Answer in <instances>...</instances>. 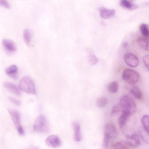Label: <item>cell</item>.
Wrapping results in <instances>:
<instances>
[{
  "instance_id": "cell-32",
  "label": "cell",
  "mask_w": 149,
  "mask_h": 149,
  "mask_svg": "<svg viewBox=\"0 0 149 149\" xmlns=\"http://www.w3.org/2000/svg\"><path fill=\"white\" fill-rule=\"evenodd\" d=\"M16 128L18 133L19 135H24V131L22 125Z\"/></svg>"
},
{
  "instance_id": "cell-5",
  "label": "cell",
  "mask_w": 149,
  "mask_h": 149,
  "mask_svg": "<svg viewBox=\"0 0 149 149\" xmlns=\"http://www.w3.org/2000/svg\"><path fill=\"white\" fill-rule=\"evenodd\" d=\"M104 136L109 139L116 138L118 132L115 126L112 124H106L104 129Z\"/></svg>"
},
{
  "instance_id": "cell-14",
  "label": "cell",
  "mask_w": 149,
  "mask_h": 149,
  "mask_svg": "<svg viewBox=\"0 0 149 149\" xmlns=\"http://www.w3.org/2000/svg\"><path fill=\"white\" fill-rule=\"evenodd\" d=\"M2 45L4 48L8 51L14 52L16 51V46L14 42L9 39H5L2 41Z\"/></svg>"
},
{
  "instance_id": "cell-22",
  "label": "cell",
  "mask_w": 149,
  "mask_h": 149,
  "mask_svg": "<svg viewBox=\"0 0 149 149\" xmlns=\"http://www.w3.org/2000/svg\"><path fill=\"white\" fill-rule=\"evenodd\" d=\"M23 37L24 42L28 45L30 44L31 40V33L30 30L27 29H25L23 33Z\"/></svg>"
},
{
  "instance_id": "cell-1",
  "label": "cell",
  "mask_w": 149,
  "mask_h": 149,
  "mask_svg": "<svg viewBox=\"0 0 149 149\" xmlns=\"http://www.w3.org/2000/svg\"><path fill=\"white\" fill-rule=\"evenodd\" d=\"M119 105L122 111L130 116L134 114L136 111V106L134 101L127 95L122 97L120 99Z\"/></svg>"
},
{
  "instance_id": "cell-4",
  "label": "cell",
  "mask_w": 149,
  "mask_h": 149,
  "mask_svg": "<svg viewBox=\"0 0 149 149\" xmlns=\"http://www.w3.org/2000/svg\"><path fill=\"white\" fill-rule=\"evenodd\" d=\"M122 78L126 82L131 84L137 83L140 79L139 73L133 70L127 69L125 70L122 74Z\"/></svg>"
},
{
  "instance_id": "cell-31",
  "label": "cell",
  "mask_w": 149,
  "mask_h": 149,
  "mask_svg": "<svg viewBox=\"0 0 149 149\" xmlns=\"http://www.w3.org/2000/svg\"><path fill=\"white\" fill-rule=\"evenodd\" d=\"M0 5L7 8L9 9L10 8V4L6 0H0Z\"/></svg>"
},
{
  "instance_id": "cell-20",
  "label": "cell",
  "mask_w": 149,
  "mask_h": 149,
  "mask_svg": "<svg viewBox=\"0 0 149 149\" xmlns=\"http://www.w3.org/2000/svg\"><path fill=\"white\" fill-rule=\"evenodd\" d=\"M130 92L132 95L136 99L140 100L143 97L142 93L140 88L137 86H133L130 90Z\"/></svg>"
},
{
  "instance_id": "cell-18",
  "label": "cell",
  "mask_w": 149,
  "mask_h": 149,
  "mask_svg": "<svg viewBox=\"0 0 149 149\" xmlns=\"http://www.w3.org/2000/svg\"><path fill=\"white\" fill-rule=\"evenodd\" d=\"M131 147L127 141H123L117 142L113 145V149H130Z\"/></svg>"
},
{
  "instance_id": "cell-12",
  "label": "cell",
  "mask_w": 149,
  "mask_h": 149,
  "mask_svg": "<svg viewBox=\"0 0 149 149\" xmlns=\"http://www.w3.org/2000/svg\"><path fill=\"white\" fill-rule=\"evenodd\" d=\"M72 126L74 132V140L77 142H79L82 139L80 125L78 122H75L73 123Z\"/></svg>"
},
{
  "instance_id": "cell-30",
  "label": "cell",
  "mask_w": 149,
  "mask_h": 149,
  "mask_svg": "<svg viewBox=\"0 0 149 149\" xmlns=\"http://www.w3.org/2000/svg\"><path fill=\"white\" fill-rule=\"evenodd\" d=\"M8 99L11 102L16 105L19 106L21 104L20 101L13 97H9Z\"/></svg>"
},
{
  "instance_id": "cell-15",
  "label": "cell",
  "mask_w": 149,
  "mask_h": 149,
  "mask_svg": "<svg viewBox=\"0 0 149 149\" xmlns=\"http://www.w3.org/2000/svg\"><path fill=\"white\" fill-rule=\"evenodd\" d=\"M120 4L123 8L130 10L136 9L138 7L137 4L127 0H121Z\"/></svg>"
},
{
  "instance_id": "cell-28",
  "label": "cell",
  "mask_w": 149,
  "mask_h": 149,
  "mask_svg": "<svg viewBox=\"0 0 149 149\" xmlns=\"http://www.w3.org/2000/svg\"><path fill=\"white\" fill-rule=\"evenodd\" d=\"M122 110L120 107L119 104H115L113 107L111 112V115H112L115 113Z\"/></svg>"
},
{
  "instance_id": "cell-34",
  "label": "cell",
  "mask_w": 149,
  "mask_h": 149,
  "mask_svg": "<svg viewBox=\"0 0 149 149\" xmlns=\"http://www.w3.org/2000/svg\"><path fill=\"white\" fill-rule=\"evenodd\" d=\"M30 149H39L38 148L36 147H33V148H31Z\"/></svg>"
},
{
  "instance_id": "cell-19",
  "label": "cell",
  "mask_w": 149,
  "mask_h": 149,
  "mask_svg": "<svg viewBox=\"0 0 149 149\" xmlns=\"http://www.w3.org/2000/svg\"><path fill=\"white\" fill-rule=\"evenodd\" d=\"M137 42L140 47L149 51V40H147L143 37H140L138 38Z\"/></svg>"
},
{
  "instance_id": "cell-7",
  "label": "cell",
  "mask_w": 149,
  "mask_h": 149,
  "mask_svg": "<svg viewBox=\"0 0 149 149\" xmlns=\"http://www.w3.org/2000/svg\"><path fill=\"white\" fill-rule=\"evenodd\" d=\"M45 142L49 146L53 148H57L61 145V141L59 138L54 135H51L46 139Z\"/></svg>"
},
{
  "instance_id": "cell-17",
  "label": "cell",
  "mask_w": 149,
  "mask_h": 149,
  "mask_svg": "<svg viewBox=\"0 0 149 149\" xmlns=\"http://www.w3.org/2000/svg\"><path fill=\"white\" fill-rule=\"evenodd\" d=\"M130 116L127 113L122 111L118 119V122L120 126L123 127L126 124Z\"/></svg>"
},
{
  "instance_id": "cell-26",
  "label": "cell",
  "mask_w": 149,
  "mask_h": 149,
  "mask_svg": "<svg viewBox=\"0 0 149 149\" xmlns=\"http://www.w3.org/2000/svg\"><path fill=\"white\" fill-rule=\"evenodd\" d=\"M88 61L91 65H93L96 64L98 62V60L94 54H90L88 56Z\"/></svg>"
},
{
  "instance_id": "cell-6",
  "label": "cell",
  "mask_w": 149,
  "mask_h": 149,
  "mask_svg": "<svg viewBox=\"0 0 149 149\" xmlns=\"http://www.w3.org/2000/svg\"><path fill=\"white\" fill-rule=\"evenodd\" d=\"M124 59L126 63L132 67H136L139 63L138 57L132 53H127L125 54Z\"/></svg>"
},
{
  "instance_id": "cell-33",
  "label": "cell",
  "mask_w": 149,
  "mask_h": 149,
  "mask_svg": "<svg viewBox=\"0 0 149 149\" xmlns=\"http://www.w3.org/2000/svg\"><path fill=\"white\" fill-rule=\"evenodd\" d=\"M127 45L128 44L127 42H124L123 44V45L124 47H126L127 46Z\"/></svg>"
},
{
  "instance_id": "cell-23",
  "label": "cell",
  "mask_w": 149,
  "mask_h": 149,
  "mask_svg": "<svg viewBox=\"0 0 149 149\" xmlns=\"http://www.w3.org/2000/svg\"><path fill=\"white\" fill-rule=\"evenodd\" d=\"M141 122L143 128L149 133V116L147 115H143L141 118Z\"/></svg>"
},
{
  "instance_id": "cell-13",
  "label": "cell",
  "mask_w": 149,
  "mask_h": 149,
  "mask_svg": "<svg viewBox=\"0 0 149 149\" xmlns=\"http://www.w3.org/2000/svg\"><path fill=\"white\" fill-rule=\"evenodd\" d=\"M131 147H136L140 144L139 137L136 133H134L132 135L128 136L126 141Z\"/></svg>"
},
{
  "instance_id": "cell-21",
  "label": "cell",
  "mask_w": 149,
  "mask_h": 149,
  "mask_svg": "<svg viewBox=\"0 0 149 149\" xmlns=\"http://www.w3.org/2000/svg\"><path fill=\"white\" fill-rule=\"evenodd\" d=\"M138 131L143 140L146 143L149 144V133L146 131L143 127L139 128Z\"/></svg>"
},
{
  "instance_id": "cell-8",
  "label": "cell",
  "mask_w": 149,
  "mask_h": 149,
  "mask_svg": "<svg viewBox=\"0 0 149 149\" xmlns=\"http://www.w3.org/2000/svg\"><path fill=\"white\" fill-rule=\"evenodd\" d=\"M8 111L16 128L21 126V117L19 112L16 110L11 109H8Z\"/></svg>"
},
{
  "instance_id": "cell-9",
  "label": "cell",
  "mask_w": 149,
  "mask_h": 149,
  "mask_svg": "<svg viewBox=\"0 0 149 149\" xmlns=\"http://www.w3.org/2000/svg\"><path fill=\"white\" fill-rule=\"evenodd\" d=\"M100 16L104 19H108L113 16L115 11L113 9H110L104 7H101L99 9Z\"/></svg>"
},
{
  "instance_id": "cell-2",
  "label": "cell",
  "mask_w": 149,
  "mask_h": 149,
  "mask_svg": "<svg viewBox=\"0 0 149 149\" xmlns=\"http://www.w3.org/2000/svg\"><path fill=\"white\" fill-rule=\"evenodd\" d=\"M33 128L36 131L42 133H47L50 130L48 121L43 115H40L36 118L33 123Z\"/></svg>"
},
{
  "instance_id": "cell-11",
  "label": "cell",
  "mask_w": 149,
  "mask_h": 149,
  "mask_svg": "<svg viewBox=\"0 0 149 149\" xmlns=\"http://www.w3.org/2000/svg\"><path fill=\"white\" fill-rule=\"evenodd\" d=\"M4 87L8 91L17 95L20 96L21 92L18 87L13 83L9 82H5L3 84Z\"/></svg>"
},
{
  "instance_id": "cell-24",
  "label": "cell",
  "mask_w": 149,
  "mask_h": 149,
  "mask_svg": "<svg viewBox=\"0 0 149 149\" xmlns=\"http://www.w3.org/2000/svg\"><path fill=\"white\" fill-rule=\"evenodd\" d=\"M108 89L111 93H116L118 90V84L117 82L114 81L110 83L108 85Z\"/></svg>"
},
{
  "instance_id": "cell-16",
  "label": "cell",
  "mask_w": 149,
  "mask_h": 149,
  "mask_svg": "<svg viewBox=\"0 0 149 149\" xmlns=\"http://www.w3.org/2000/svg\"><path fill=\"white\" fill-rule=\"evenodd\" d=\"M139 29L143 38L149 40V24H141L140 26Z\"/></svg>"
},
{
  "instance_id": "cell-27",
  "label": "cell",
  "mask_w": 149,
  "mask_h": 149,
  "mask_svg": "<svg viewBox=\"0 0 149 149\" xmlns=\"http://www.w3.org/2000/svg\"><path fill=\"white\" fill-rule=\"evenodd\" d=\"M144 64L147 70L149 71V54H146L143 58Z\"/></svg>"
},
{
  "instance_id": "cell-10",
  "label": "cell",
  "mask_w": 149,
  "mask_h": 149,
  "mask_svg": "<svg viewBox=\"0 0 149 149\" xmlns=\"http://www.w3.org/2000/svg\"><path fill=\"white\" fill-rule=\"evenodd\" d=\"M18 68L14 65H12L7 68L5 70L6 74L11 78L17 79L18 77Z\"/></svg>"
},
{
  "instance_id": "cell-29",
  "label": "cell",
  "mask_w": 149,
  "mask_h": 149,
  "mask_svg": "<svg viewBox=\"0 0 149 149\" xmlns=\"http://www.w3.org/2000/svg\"><path fill=\"white\" fill-rule=\"evenodd\" d=\"M110 139L107 137L104 136L102 143L103 149H108Z\"/></svg>"
},
{
  "instance_id": "cell-3",
  "label": "cell",
  "mask_w": 149,
  "mask_h": 149,
  "mask_svg": "<svg viewBox=\"0 0 149 149\" xmlns=\"http://www.w3.org/2000/svg\"><path fill=\"white\" fill-rule=\"evenodd\" d=\"M19 88L22 91L30 94H35L36 90L34 82L28 76H25L20 80Z\"/></svg>"
},
{
  "instance_id": "cell-25",
  "label": "cell",
  "mask_w": 149,
  "mask_h": 149,
  "mask_svg": "<svg viewBox=\"0 0 149 149\" xmlns=\"http://www.w3.org/2000/svg\"><path fill=\"white\" fill-rule=\"evenodd\" d=\"M108 102L107 99L104 97H101L97 100L96 104L100 108H103L105 107Z\"/></svg>"
}]
</instances>
